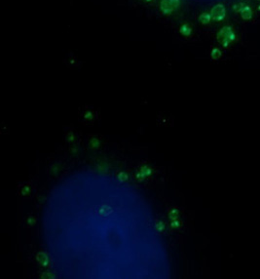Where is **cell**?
Here are the masks:
<instances>
[{"label": "cell", "instance_id": "obj_14", "mask_svg": "<svg viewBox=\"0 0 260 279\" xmlns=\"http://www.w3.org/2000/svg\"><path fill=\"white\" fill-rule=\"evenodd\" d=\"M25 223H27V226H34L35 224H36V219H35L34 217H32V216H29V217H27V218Z\"/></svg>", "mask_w": 260, "mask_h": 279}, {"label": "cell", "instance_id": "obj_15", "mask_svg": "<svg viewBox=\"0 0 260 279\" xmlns=\"http://www.w3.org/2000/svg\"><path fill=\"white\" fill-rule=\"evenodd\" d=\"M61 165L60 164H55V165H53L52 168H51V173L53 175H58L61 172Z\"/></svg>", "mask_w": 260, "mask_h": 279}, {"label": "cell", "instance_id": "obj_9", "mask_svg": "<svg viewBox=\"0 0 260 279\" xmlns=\"http://www.w3.org/2000/svg\"><path fill=\"white\" fill-rule=\"evenodd\" d=\"M89 146L92 150H98V148H100V141L96 138H93V139H91V141H90Z\"/></svg>", "mask_w": 260, "mask_h": 279}, {"label": "cell", "instance_id": "obj_5", "mask_svg": "<svg viewBox=\"0 0 260 279\" xmlns=\"http://www.w3.org/2000/svg\"><path fill=\"white\" fill-rule=\"evenodd\" d=\"M139 170H140V171L142 172L144 175H145L146 178H149V177L152 176V174H153L152 168H151L149 165H147V164H142L140 166V168H139Z\"/></svg>", "mask_w": 260, "mask_h": 279}, {"label": "cell", "instance_id": "obj_12", "mask_svg": "<svg viewBox=\"0 0 260 279\" xmlns=\"http://www.w3.org/2000/svg\"><path fill=\"white\" fill-rule=\"evenodd\" d=\"M117 179L119 180L120 182H127L128 180H129V175H128L127 172L120 171L119 173L117 174Z\"/></svg>", "mask_w": 260, "mask_h": 279}, {"label": "cell", "instance_id": "obj_7", "mask_svg": "<svg viewBox=\"0 0 260 279\" xmlns=\"http://www.w3.org/2000/svg\"><path fill=\"white\" fill-rule=\"evenodd\" d=\"M179 31H180V33L184 35V36H189V35L191 34L192 29H191V27H189L188 25H182L180 27H179Z\"/></svg>", "mask_w": 260, "mask_h": 279}, {"label": "cell", "instance_id": "obj_2", "mask_svg": "<svg viewBox=\"0 0 260 279\" xmlns=\"http://www.w3.org/2000/svg\"><path fill=\"white\" fill-rule=\"evenodd\" d=\"M217 39L223 46H228L235 39V34L230 27H223L217 34Z\"/></svg>", "mask_w": 260, "mask_h": 279}, {"label": "cell", "instance_id": "obj_4", "mask_svg": "<svg viewBox=\"0 0 260 279\" xmlns=\"http://www.w3.org/2000/svg\"><path fill=\"white\" fill-rule=\"evenodd\" d=\"M37 261H38L39 264L43 266H48V264H49V258L45 253L41 252L37 255Z\"/></svg>", "mask_w": 260, "mask_h": 279}, {"label": "cell", "instance_id": "obj_24", "mask_svg": "<svg viewBox=\"0 0 260 279\" xmlns=\"http://www.w3.org/2000/svg\"><path fill=\"white\" fill-rule=\"evenodd\" d=\"M93 117H94V114L92 111H87L85 113V119L90 120V119H93Z\"/></svg>", "mask_w": 260, "mask_h": 279}, {"label": "cell", "instance_id": "obj_3", "mask_svg": "<svg viewBox=\"0 0 260 279\" xmlns=\"http://www.w3.org/2000/svg\"><path fill=\"white\" fill-rule=\"evenodd\" d=\"M210 15H211V19L215 22H220L223 20L226 16V11L223 5H215L212 7L211 11H210Z\"/></svg>", "mask_w": 260, "mask_h": 279}, {"label": "cell", "instance_id": "obj_11", "mask_svg": "<svg viewBox=\"0 0 260 279\" xmlns=\"http://www.w3.org/2000/svg\"><path fill=\"white\" fill-rule=\"evenodd\" d=\"M179 216V211L176 209V208H171L169 210V218L170 220H176L178 219Z\"/></svg>", "mask_w": 260, "mask_h": 279}, {"label": "cell", "instance_id": "obj_16", "mask_svg": "<svg viewBox=\"0 0 260 279\" xmlns=\"http://www.w3.org/2000/svg\"><path fill=\"white\" fill-rule=\"evenodd\" d=\"M181 226V222L179 220H171V228H179Z\"/></svg>", "mask_w": 260, "mask_h": 279}, {"label": "cell", "instance_id": "obj_23", "mask_svg": "<svg viewBox=\"0 0 260 279\" xmlns=\"http://www.w3.org/2000/svg\"><path fill=\"white\" fill-rule=\"evenodd\" d=\"M42 278H55V275L52 274V272H49V271H45L43 274L41 275Z\"/></svg>", "mask_w": 260, "mask_h": 279}, {"label": "cell", "instance_id": "obj_20", "mask_svg": "<svg viewBox=\"0 0 260 279\" xmlns=\"http://www.w3.org/2000/svg\"><path fill=\"white\" fill-rule=\"evenodd\" d=\"M75 139H76V137H75V135L71 133V132H69V133L66 135V141L68 143H74Z\"/></svg>", "mask_w": 260, "mask_h": 279}, {"label": "cell", "instance_id": "obj_13", "mask_svg": "<svg viewBox=\"0 0 260 279\" xmlns=\"http://www.w3.org/2000/svg\"><path fill=\"white\" fill-rule=\"evenodd\" d=\"M155 228L158 230V232H164L165 229H166V224H165L164 222L158 221L157 223L155 224Z\"/></svg>", "mask_w": 260, "mask_h": 279}, {"label": "cell", "instance_id": "obj_25", "mask_svg": "<svg viewBox=\"0 0 260 279\" xmlns=\"http://www.w3.org/2000/svg\"><path fill=\"white\" fill-rule=\"evenodd\" d=\"M144 1H146V2H150V1H152V0H144Z\"/></svg>", "mask_w": 260, "mask_h": 279}, {"label": "cell", "instance_id": "obj_19", "mask_svg": "<svg viewBox=\"0 0 260 279\" xmlns=\"http://www.w3.org/2000/svg\"><path fill=\"white\" fill-rule=\"evenodd\" d=\"M30 192H31V190H30L29 186H23L22 188V190H21V193H22V195H23V196L29 195Z\"/></svg>", "mask_w": 260, "mask_h": 279}, {"label": "cell", "instance_id": "obj_1", "mask_svg": "<svg viewBox=\"0 0 260 279\" xmlns=\"http://www.w3.org/2000/svg\"><path fill=\"white\" fill-rule=\"evenodd\" d=\"M180 6V0H162L160 2V10L164 15H171Z\"/></svg>", "mask_w": 260, "mask_h": 279}, {"label": "cell", "instance_id": "obj_6", "mask_svg": "<svg viewBox=\"0 0 260 279\" xmlns=\"http://www.w3.org/2000/svg\"><path fill=\"white\" fill-rule=\"evenodd\" d=\"M98 212V214L100 215V216H107V215H109L111 212H112V209L109 207V206H107V205H103V206H101L100 207V209L98 210V211H96Z\"/></svg>", "mask_w": 260, "mask_h": 279}, {"label": "cell", "instance_id": "obj_17", "mask_svg": "<svg viewBox=\"0 0 260 279\" xmlns=\"http://www.w3.org/2000/svg\"><path fill=\"white\" fill-rule=\"evenodd\" d=\"M96 169H98V172H105L106 170L108 169L107 163H103V162L100 163V164H98V166H96Z\"/></svg>", "mask_w": 260, "mask_h": 279}, {"label": "cell", "instance_id": "obj_10", "mask_svg": "<svg viewBox=\"0 0 260 279\" xmlns=\"http://www.w3.org/2000/svg\"><path fill=\"white\" fill-rule=\"evenodd\" d=\"M199 20L202 23L207 25V23H209L210 22V20H211V15L209 14V13H204V14H202V15L200 16Z\"/></svg>", "mask_w": 260, "mask_h": 279}, {"label": "cell", "instance_id": "obj_22", "mask_svg": "<svg viewBox=\"0 0 260 279\" xmlns=\"http://www.w3.org/2000/svg\"><path fill=\"white\" fill-rule=\"evenodd\" d=\"M221 55V52L218 50V49H213L211 52V57L213 59H217V58H219Z\"/></svg>", "mask_w": 260, "mask_h": 279}, {"label": "cell", "instance_id": "obj_21", "mask_svg": "<svg viewBox=\"0 0 260 279\" xmlns=\"http://www.w3.org/2000/svg\"><path fill=\"white\" fill-rule=\"evenodd\" d=\"M70 153L73 155V156H76V155L79 153V150H78V146H72L71 148H70Z\"/></svg>", "mask_w": 260, "mask_h": 279}, {"label": "cell", "instance_id": "obj_8", "mask_svg": "<svg viewBox=\"0 0 260 279\" xmlns=\"http://www.w3.org/2000/svg\"><path fill=\"white\" fill-rule=\"evenodd\" d=\"M241 14H242V17L243 19H247V20L252 17V12L249 7H243L242 11H241Z\"/></svg>", "mask_w": 260, "mask_h": 279}, {"label": "cell", "instance_id": "obj_18", "mask_svg": "<svg viewBox=\"0 0 260 279\" xmlns=\"http://www.w3.org/2000/svg\"><path fill=\"white\" fill-rule=\"evenodd\" d=\"M136 179L138 180V182H143L144 180L146 179L145 175H144L142 172L140 171V170H138V171L136 172Z\"/></svg>", "mask_w": 260, "mask_h": 279}]
</instances>
